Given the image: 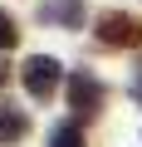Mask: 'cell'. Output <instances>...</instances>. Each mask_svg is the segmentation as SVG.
<instances>
[{
  "label": "cell",
  "instance_id": "1",
  "mask_svg": "<svg viewBox=\"0 0 142 147\" xmlns=\"http://www.w3.org/2000/svg\"><path fill=\"white\" fill-rule=\"evenodd\" d=\"M20 79H25L30 98H49V93L59 88V59H49V54H34V59H25Z\"/></svg>",
  "mask_w": 142,
  "mask_h": 147
},
{
  "label": "cell",
  "instance_id": "2",
  "mask_svg": "<svg viewBox=\"0 0 142 147\" xmlns=\"http://www.w3.org/2000/svg\"><path fill=\"white\" fill-rule=\"evenodd\" d=\"M69 108H74L79 118H93L103 108V84L93 79V74H74V79H69Z\"/></svg>",
  "mask_w": 142,
  "mask_h": 147
},
{
  "label": "cell",
  "instance_id": "3",
  "mask_svg": "<svg viewBox=\"0 0 142 147\" xmlns=\"http://www.w3.org/2000/svg\"><path fill=\"white\" fill-rule=\"evenodd\" d=\"M98 39L103 44H137L142 39V25L132 15H122V10H108V15H98Z\"/></svg>",
  "mask_w": 142,
  "mask_h": 147
},
{
  "label": "cell",
  "instance_id": "4",
  "mask_svg": "<svg viewBox=\"0 0 142 147\" xmlns=\"http://www.w3.org/2000/svg\"><path fill=\"white\" fill-rule=\"evenodd\" d=\"M39 20L44 25H64V30H79L83 25V0H44Z\"/></svg>",
  "mask_w": 142,
  "mask_h": 147
},
{
  "label": "cell",
  "instance_id": "5",
  "mask_svg": "<svg viewBox=\"0 0 142 147\" xmlns=\"http://www.w3.org/2000/svg\"><path fill=\"white\" fill-rule=\"evenodd\" d=\"M25 132H30V118H25V108L0 103V142H20Z\"/></svg>",
  "mask_w": 142,
  "mask_h": 147
},
{
  "label": "cell",
  "instance_id": "6",
  "mask_svg": "<svg viewBox=\"0 0 142 147\" xmlns=\"http://www.w3.org/2000/svg\"><path fill=\"white\" fill-rule=\"evenodd\" d=\"M49 147H83V127L79 123H59L49 132Z\"/></svg>",
  "mask_w": 142,
  "mask_h": 147
},
{
  "label": "cell",
  "instance_id": "7",
  "mask_svg": "<svg viewBox=\"0 0 142 147\" xmlns=\"http://www.w3.org/2000/svg\"><path fill=\"white\" fill-rule=\"evenodd\" d=\"M15 39H20V30H15V20L0 10V49H15Z\"/></svg>",
  "mask_w": 142,
  "mask_h": 147
},
{
  "label": "cell",
  "instance_id": "8",
  "mask_svg": "<svg viewBox=\"0 0 142 147\" xmlns=\"http://www.w3.org/2000/svg\"><path fill=\"white\" fill-rule=\"evenodd\" d=\"M5 79H10V69H5V64H0V88H5Z\"/></svg>",
  "mask_w": 142,
  "mask_h": 147
},
{
  "label": "cell",
  "instance_id": "9",
  "mask_svg": "<svg viewBox=\"0 0 142 147\" xmlns=\"http://www.w3.org/2000/svg\"><path fill=\"white\" fill-rule=\"evenodd\" d=\"M132 93H137V98H142V74H137V84H132Z\"/></svg>",
  "mask_w": 142,
  "mask_h": 147
}]
</instances>
